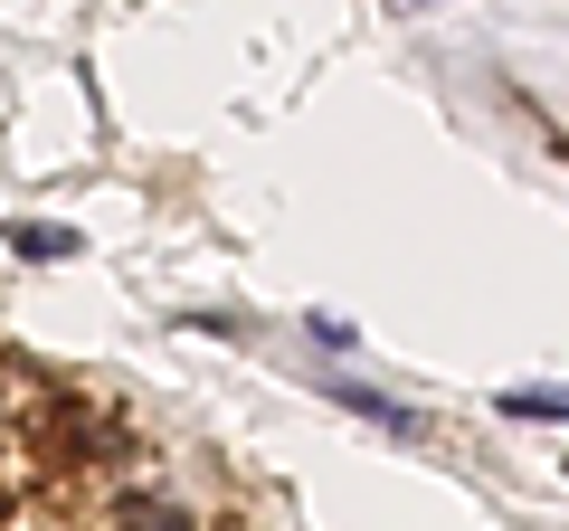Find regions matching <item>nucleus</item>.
<instances>
[{"mask_svg": "<svg viewBox=\"0 0 569 531\" xmlns=\"http://www.w3.org/2000/svg\"><path fill=\"white\" fill-rule=\"evenodd\" d=\"M332 399H342L351 418H370V428H389V437H427L418 409H399V399H380V389H361V380H332Z\"/></svg>", "mask_w": 569, "mask_h": 531, "instance_id": "obj_1", "label": "nucleus"}, {"mask_svg": "<svg viewBox=\"0 0 569 531\" xmlns=\"http://www.w3.org/2000/svg\"><path fill=\"white\" fill-rule=\"evenodd\" d=\"M104 531H200V522H190L181 503H162V493H123V503H114V522H104Z\"/></svg>", "mask_w": 569, "mask_h": 531, "instance_id": "obj_2", "label": "nucleus"}, {"mask_svg": "<svg viewBox=\"0 0 569 531\" xmlns=\"http://www.w3.org/2000/svg\"><path fill=\"white\" fill-rule=\"evenodd\" d=\"M512 418H569V389H503Z\"/></svg>", "mask_w": 569, "mask_h": 531, "instance_id": "obj_3", "label": "nucleus"}, {"mask_svg": "<svg viewBox=\"0 0 569 531\" xmlns=\"http://www.w3.org/2000/svg\"><path fill=\"white\" fill-rule=\"evenodd\" d=\"M20 247H29V257H77V238H67V228H20Z\"/></svg>", "mask_w": 569, "mask_h": 531, "instance_id": "obj_4", "label": "nucleus"}, {"mask_svg": "<svg viewBox=\"0 0 569 531\" xmlns=\"http://www.w3.org/2000/svg\"><path fill=\"white\" fill-rule=\"evenodd\" d=\"M399 10H447V0H399Z\"/></svg>", "mask_w": 569, "mask_h": 531, "instance_id": "obj_5", "label": "nucleus"}]
</instances>
